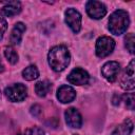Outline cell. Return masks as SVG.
<instances>
[{
    "mask_svg": "<svg viewBox=\"0 0 135 135\" xmlns=\"http://www.w3.org/2000/svg\"><path fill=\"white\" fill-rule=\"evenodd\" d=\"M120 86L126 91H131L135 88L134 81V59H132L129 65L123 71V74L120 79Z\"/></svg>",
    "mask_w": 135,
    "mask_h": 135,
    "instance_id": "cell-7",
    "label": "cell"
},
{
    "mask_svg": "<svg viewBox=\"0 0 135 135\" xmlns=\"http://www.w3.org/2000/svg\"><path fill=\"white\" fill-rule=\"evenodd\" d=\"M4 70V66H3V64H2V62L0 61V72H2Z\"/></svg>",
    "mask_w": 135,
    "mask_h": 135,
    "instance_id": "cell-23",
    "label": "cell"
},
{
    "mask_svg": "<svg viewBox=\"0 0 135 135\" xmlns=\"http://www.w3.org/2000/svg\"><path fill=\"white\" fill-rule=\"evenodd\" d=\"M4 94L9 101L20 102L25 99V97L27 95V89L22 83H14L5 89Z\"/></svg>",
    "mask_w": 135,
    "mask_h": 135,
    "instance_id": "cell-4",
    "label": "cell"
},
{
    "mask_svg": "<svg viewBox=\"0 0 135 135\" xmlns=\"http://www.w3.org/2000/svg\"><path fill=\"white\" fill-rule=\"evenodd\" d=\"M25 31H26L25 24L22 23V22H17L14 25V27L12 30V33H11V42L14 45L19 44L22 40V36H23Z\"/></svg>",
    "mask_w": 135,
    "mask_h": 135,
    "instance_id": "cell-12",
    "label": "cell"
},
{
    "mask_svg": "<svg viewBox=\"0 0 135 135\" xmlns=\"http://www.w3.org/2000/svg\"><path fill=\"white\" fill-rule=\"evenodd\" d=\"M4 56L5 58L7 59V61L11 63V64H16L18 62V54L17 52L15 51V49L13 46H5L4 49Z\"/></svg>",
    "mask_w": 135,
    "mask_h": 135,
    "instance_id": "cell-17",
    "label": "cell"
},
{
    "mask_svg": "<svg viewBox=\"0 0 135 135\" xmlns=\"http://www.w3.org/2000/svg\"><path fill=\"white\" fill-rule=\"evenodd\" d=\"M90 80V75L86 71L81 68H76L71 71L68 75V81L74 85H83L86 84Z\"/></svg>",
    "mask_w": 135,
    "mask_h": 135,
    "instance_id": "cell-8",
    "label": "cell"
},
{
    "mask_svg": "<svg viewBox=\"0 0 135 135\" xmlns=\"http://www.w3.org/2000/svg\"><path fill=\"white\" fill-rule=\"evenodd\" d=\"M0 98H1V92H0Z\"/></svg>",
    "mask_w": 135,
    "mask_h": 135,
    "instance_id": "cell-25",
    "label": "cell"
},
{
    "mask_svg": "<svg viewBox=\"0 0 135 135\" xmlns=\"http://www.w3.org/2000/svg\"><path fill=\"white\" fill-rule=\"evenodd\" d=\"M121 98L123 99V100H121V101H124L126 107H127L128 109H130V110H134L135 99H134V94H133V93L123 95V96H121Z\"/></svg>",
    "mask_w": 135,
    "mask_h": 135,
    "instance_id": "cell-19",
    "label": "cell"
},
{
    "mask_svg": "<svg viewBox=\"0 0 135 135\" xmlns=\"http://www.w3.org/2000/svg\"><path fill=\"white\" fill-rule=\"evenodd\" d=\"M81 20H82L81 14L77 9H75L73 7H70L65 11L64 21L75 34L79 33L80 30H81Z\"/></svg>",
    "mask_w": 135,
    "mask_h": 135,
    "instance_id": "cell-5",
    "label": "cell"
},
{
    "mask_svg": "<svg viewBox=\"0 0 135 135\" xmlns=\"http://www.w3.org/2000/svg\"><path fill=\"white\" fill-rule=\"evenodd\" d=\"M134 42H135V37H134V34L133 33H129L126 35L124 37V45L127 47V50L131 53V54H134Z\"/></svg>",
    "mask_w": 135,
    "mask_h": 135,
    "instance_id": "cell-18",
    "label": "cell"
},
{
    "mask_svg": "<svg viewBox=\"0 0 135 135\" xmlns=\"http://www.w3.org/2000/svg\"><path fill=\"white\" fill-rule=\"evenodd\" d=\"M64 117L65 121L69 127L74 128V129H79L82 126V116L79 113L78 110L75 108H69L64 112Z\"/></svg>",
    "mask_w": 135,
    "mask_h": 135,
    "instance_id": "cell-10",
    "label": "cell"
},
{
    "mask_svg": "<svg viewBox=\"0 0 135 135\" xmlns=\"http://www.w3.org/2000/svg\"><path fill=\"white\" fill-rule=\"evenodd\" d=\"M23 134H24V135H45V132H44L41 128L34 127V128L27 129Z\"/></svg>",
    "mask_w": 135,
    "mask_h": 135,
    "instance_id": "cell-20",
    "label": "cell"
},
{
    "mask_svg": "<svg viewBox=\"0 0 135 135\" xmlns=\"http://www.w3.org/2000/svg\"><path fill=\"white\" fill-rule=\"evenodd\" d=\"M22 76L25 80L27 81H32V80H35L39 77V71L38 69L36 68V65H28L26 66L23 71H22Z\"/></svg>",
    "mask_w": 135,
    "mask_h": 135,
    "instance_id": "cell-16",
    "label": "cell"
},
{
    "mask_svg": "<svg viewBox=\"0 0 135 135\" xmlns=\"http://www.w3.org/2000/svg\"><path fill=\"white\" fill-rule=\"evenodd\" d=\"M17 135H24L23 133H19V134H17Z\"/></svg>",
    "mask_w": 135,
    "mask_h": 135,
    "instance_id": "cell-24",
    "label": "cell"
},
{
    "mask_svg": "<svg viewBox=\"0 0 135 135\" xmlns=\"http://www.w3.org/2000/svg\"><path fill=\"white\" fill-rule=\"evenodd\" d=\"M76 98V91L68 84L61 85L57 90V99L61 103H70Z\"/></svg>",
    "mask_w": 135,
    "mask_h": 135,
    "instance_id": "cell-11",
    "label": "cell"
},
{
    "mask_svg": "<svg viewBox=\"0 0 135 135\" xmlns=\"http://www.w3.org/2000/svg\"><path fill=\"white\" fill-rule=\"evenodd\" d=\"M133 131V122L130 119H126L122 123L115 128L112 135H130Z\"/></svg>",
    "mask_w": 135,
    "mask_h": 135,
    "instance_id": "cell-14",
    "label": "cell"
},
{
    "mask_svg": "<svg viewBox=\"0 0 135 135\" xmlns=\"http://www.w3.org/2000/svg\"><path fill=\"white\" fill-rule=\"evenodd\" d=\"M119 70H120V65L117 61H108L102 65L101 74L108 81L114 82L117 78Z\"/></svg>",
    "mask_w": 135,
    "mask_h": 135,
    "instance_id": "cell-9",
    "label": "cell"
},
{
    "mask_svg": "<svg viewBox=\"0 0 135 135\" xmlns=\"http://www.w3.org/2000/svg\"><path fill=\"white\" fill-rule=\"evenodd\" d=\"M115 47V41L111 37L108 36H101L97 39L96 45H95V52L97 57L104 58L112 54Z\"/></svg>",
    "mask_w": 135,
    "mask_h": 135,
    "instance_id": "cell-3",
    "label": "cell"
},
{
    "mask_svg": "<svg viewBox=\"0 0 135 135\" xmlns=\"http://www.w3.org/2000/svg\"><path fill=\"white\" fill-rule=\"evenodd\" d=\"M85 8H86L88 15L91 18L96 19V20L103 18L105 16V14H107L105 5L100 1H96V0L88 1L86 4H85Z\"/></svg>",
    "mask_w": 135,
    "mask_h": 135,
    "instance_id": "cell-6",
    "label": "cell"
},
{
    "mask_svg": "<svg viewBox=\"0 0 135 135\" xmlns=\"http://www.w3.org/2000/svg\"><path fill=\"white\" fill-rule=\"evenodd\" d=\"M21 12V3L19 1H7L4 2L1 13L6 17H13Z\"/></svg>",
    "mask_w": 135,
    "mask_h": 135,
    "instance_id": "cell-13",
    "label": "cell"
},
{
    "mask_svg": "<svg viewBox=\"0 0 135 135\" xmlns=\"http://www.w3.org/2000/svg\"><path fill=\"white\" fill-rule=\"evenodd\" d=\"M47 61L50 66L55 72H62L68 68L71 61V54L66 46H53L47 54Z\"/></svg>",
    "mask_w": 135,
    "mask_h": 135,
    "instance_id": "cell-1",
    "label": "cell"
},
{
    "mask_svg": "<svg viewBox=\"0 0 135 135\" xmlns=\"http://www.w3.org/2000/svg\"><path fill=\"white\" fill-rule=\"evenodd\" d=\"M52 90V83L49 80H43V81H38L35 84V92L39 97H44L46 96Z\"/></svg>",
    "mask_w": 135,
    "mask_h": 135,
    "instance_id": "cell-15",
    "label": "cell"
},
{
    "mask_svg": "<svg viewBox=\"0 0 135 135\" xmlns=\"http://www.w3.org/2000/svg\"><path fill=\"white\" fill-rule=\"evenodd\" d=\"M7 30V22L6 19L2 16V14L0 13V40H2L3 35L5 33V31Z\"/></svg>",
    "mask_w": 135,
    "mask_h": 135,
    "instance_id": "cell-21",
    "label": "cell"
},
{
    "mask_svg": "<svg viewBox=\"0 0 135 135\" xmlns=\"http://www.w3.org/2000/svg\"><path fill=\"white\" fill-rule=\"evenodd\" d=\"M40 113H41V108H40V105L35 104V105H33V107L31 108V114H32V115H34V116L37 117Z\"/></svg>",
    "mask_w": 135,
    "mask_h": 135,
    "instance_id": "cell-22",
    "label": "cell"
},
{
    "mask_svg": "<svg viewBox=\"0 0 135 135\" xmlns=\"http://www.w3.org/2000/svg\"><path fill=\"white\" fill-rule=\"evenodd\" d=\"M130 24L129 14L123 9H117L109 18V31L116 36H119L127 32Z\"/></svg>",
    "mask_w": 135,
    "mask_h": 135,
    "instance_id": "cell-2",
    "label": "cell"
}]
</instances>
